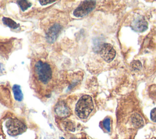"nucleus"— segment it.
I'll use <instances>...</instances> for the list:
<instances>
[{"instance_id": "f257e3e1", "label": "nucleus", "mask_w": 156, "mask_h": 139, "mask_svg": "<svg viewBox=\"0 0 156 139\" xmlns=\"http://www.w3.org/2000/svg\"><path fill=\"white\" fill-rule=\"evenodd\" d=\"M93 108L94 104L91 97L88 95H84L77 102L75 112L79 118L84 119L88 117Z\"/></svg>"}, {"instance_id": "f03ea898", "label": "nucleus", "mask_w": 156, "mask_h": 139, "mask_svg": "<svg viewBox=\"0 0 156 139\" xmlns=\"http://www.w3.org/2000/svg\"><path fill=\"white\" fill-rule=\"evenodd\" d=\"M34 72L38 80L43 84L48 83L51 80L52 69L47 62L37 61L34 66Z\"/></svg>"}, {"instance_id": "7ed1b4c3", "label": "nucleus", "mask_w": 156, "mask_h": 139, "mask_svg": "<svg viewBox=\"0 0 156 139\" xmlns=\"http://www.w3.org/2000/svg\"><path fill=\"white\" fill-rule=\"evenodd\" d=\"M7 132L11 136H16L24 132L26 129V125L16 118L9 119L5 122Z\"/></svg>"}, {"instance_id": "20e7f679", "label": "nucleus", "mask_w": 156, "mask_h": 139, "mask_svg": "<svg viewBox=\"0 0 156 139\" xmlns=\"http://www.w3.org/2000/svg\"><path fill=\"white\" fill-rule=\"evenodd\" d=\"M95 6L94 1H84L74 10L73 15L76 17H83L91 12Z\"/></svg>"}, {"instance_id": "39448f33", "label": "nucleus", "mask_w": 156, "mask_h": 139, "mask_svg": "<svg viewBox=\"0 0 156 139\" xmlns=\"http://www.w3.org/2000/svg\"><path fill=\"white\" fill-rule=\"evenodd\" d=\"M99 53L102 58L107 62L113 61L116 55V51L113 46L107 43H103L101 45Z\"/></svg>"}, {"instance_id": "423d86ee", "label": "nucleus", "mask_w": 156, "mask_h": 139, "mask_svg": "<svg viewBox=\"0 0 156 139\" xmlns=\"http://www.w3.org/2000/svg\"><path fill=\"white\" fill-rule=\"evenodd\" d=\"M132 28L136 32H143L147 28V23L146 21L141 17L135 19L132 23Z\"/></svg>"}, {"instance_id": "0eeeda50", "label": "nucleus", "mask_w": 156, "mask_h": 139, "mask_svg": "<svg viewBox=\"0 0 156 139\" xmlns=\"http://www.w3.org/2000/svg\"><path fill=\"white\" fill-rule=\"evenodd\" d=\"M61 30V26L58 24H54L48 31L46 36L47 39L49 42H54L57 38L60 31Z\"/></svg>"}, {"instance_id": "6e6552de", "label": "nucleus", "mask_w": 156, "mask_h": 139, "mask_svg": "<svg viewBox=\"0 0 156 139\" xmlns=\"http://www.w3.org/2000/svg\"><path fill=\"white\" fill-rule=\"evenodd\" d=\"M55 113L60 118H65L71 113L69 108L63 102H59L55 107Z\"/></svg>"}, {"instance_id": "1a4fd4ad", "label": "nucleus", "mask_w": 156, "mask_h": 139, "mask_svg": "<svg viewBox=\"0 0 156 139\" xmlns=\"http://www.w3.org/2000/svg\"><path fill=\"white\" fill-rule=\"evenodd\" d=\"M131 118H132L131 119L132 123L135 127L138 128L143 126V125L144 124V121L143 118L137 113L133 114Z\"/></svg>"}, {"instance_id": "9d476101", "label": "nucleus", "mask_w": 156, "mask_h": 139, "mask_svg": "<svg viewBox=\"0 0 156 139\" xmlns=\"http://www.w3.org/2000/svg\"><path fill=\"white\" fill-rule=\"evenodd\" d=\"M13 92L14 94V97L17 101H21L23 99V94L20 88V86L18 85H14L12 87Z\"/></svg>"}, {"instance_id": "9b49d317", "label": "nucleus", "mask_w": 156, "mask_h": 139, "mask_svg": "<svg viewBox=\"0 0 156 139\" xmlns=\"http://www.w3.org/2000/svg\"><path fill=\"white\" fill-rule=\"evenodd\" d=\"M2 21L4 24H5L8 27L12 29H16L18 26V25L15 21H13L12 19L8 17L2 18Z\"/></svg>"}, {"instance_id": "f8f14e48", "label": "nucleus", "mask_w": 156, "mask_h": 139, "mask_svg": "<svg viewBox=\"0 0 156 139\" xmlns=\"http://www.w3.org/2000/svg\"><path fill=\"white\" fill-rule=\"evenodd\" d=\"M17 3L23 11H25L32 6V4L27 1H17Z\"/></svg>"}, {"instance_id": "ddd939ff", "label": "nucleus", "mask_w": 156, "mask_h": 139, "mask_svg": "<svg viewBox=\"0 0 156 139\" xmlns=\"http://www.w3.org/2000/svg\"><path fill=\"white\" fill-rule=\"evenodd\" d=\"M104 128L108 131L110 132V119L108 118H105L102 122Z\"/></svg>"}, {"instance_id": "4468645a", "label": "nucleus", "mask_w": 156, "mask_h": 139, "mask_svg": "<svg viewBox=\"0 0 156 139\" xmlns=\"http://www.w3.org/2000/svg\"><path fill=\"white\" fill-rule=\"evenodd\" d=\"M151 119L154 122H156V108H154L151 112Z\"/></svg>"}, {"instance_id": "2eb2a0df", "label": "nucleus", "mask_w": 156, "mask_h": 139, "mask_svg": "<svg viewBox=\"0 0 156 139\" xmlns=\"http://www.w3.org/2000/svg\"><path fill=\"white\" fill-rule=\"evenodd\" d=\"M141 67V64L139 61H134L132 64V67L135 68L136 69H139Z\"/></svg>"}, {"instance_id": "dca6fc26", "label": "nucleus", "mask_w": 156, "mask_h": 139, "mask_svg": "<svg viewBox=\"0 0 156 139\" xmlns=\"http://www.w3.org/2000/svg\"><path fill=\"white\" fill-rule=\"evenodd\" d=\"M39 2H40V4L41 5H46V4H50V3H52V2H55V1H43V0H41V1H39Z\"/></svg>"}, {"instance_id": "f3484780", "label": "nucleus", "mask_w": 156, "mask_h": 139, "mask_svg": "<svg viewBox=\"0 0 156 139\" xmlns=\"http://www.w3.org/2000/svg\"><path fill=\"white\" fill-rule=\"evenodd\" d=\"M70 139H77V138H74V137H73V138H70Z\"/></svg>"}, {"instance_id": "a211bd4d", "label": "nucleus", "mask_w": 156, "mask_h": 139, "mask_svg": "<svg viewBox=\"0 0 156 139\" xmlns=\"http://www.w3.org/2000/svg\"><path fill=\"white\" fill-rule=\"evenodd\" d=\"M60 139H65L63 137H60Z\"/></svg>"}]
</instances>
